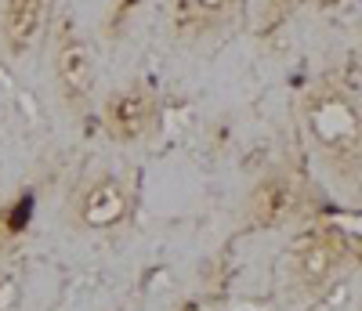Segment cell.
Returning a JSON list of instances; mask_svg holds the SVG:
<instances>
[{
	"label": "cell",
	"mask_w": 362,
	"mask_h": 311,
	"mask_svg": "<svg viewBox=\"0 0 362 311\" xmlns=\"http://www.w3.org/2000/svg\"><path fill=\"white\" fill-rule=\"evenodd\" d=\"M300 123L315 160L344 189L362 192V98L344 80L319 76L300 95Z\"/></svg>",
	"instance_id": "6da1fadb"
},
{
	"label": "cell",
	"mask_w": 362,
	"mask_h": 311,
	"mask_svg": "<svg viewBox=\"0 0 362 311\" xmlns=\"http://www.w3.org/2000/svg\"><path fill=\"white\" fill-rule=\"evenodd\" d=\"M358 257H362L358 239L351 232H344L341 225H334V221L305 225L293 235V242L286 246V257H283L286 290L297 300L322 297Z\"/></svg>",
	"instance_id": "7a4b0ae2"
},
{
	"label": "cell",
	"mask_w": 362,
	"mask_h": 311,
	"mask_svg": "<svg viewBox=\"0 0 362 311\" xmlns=\"http://www.w3.org/2000/svg\"><path fill=\"white\" fill-rule=\"evenodd\" d=\"M308 203H312L308 177L290 163H279V167H268L250 184L243 199V221L254 232H279L300 221L308 213Z\"/></svg>",
	"instance_id": "3957f363"
},
{
	"label": "cell",
	"mask_w": 362,
	"mask_h": 311,
	"mask_svg": "<svg viewBox=\"0 0 362 311\" xmlns=\"http://www.w3.org/2000/svg\"><path fill=\"white\" fill-rule=\"evenodd\" d=\"M160 119V98L145 83H124L105 95L102 102V127L116 145H134L153 134Z\"/></svg>",
	"instance_id": "277c9868"
},
{
	"label": "cell",
	"mask_w": 362,
	"mask_h": 311,
	"mask_svg": "<svg viewBox=\"0 0 362 311\" xmlns=\"http://www.w3.org/2000/svg\"><path fill=\"white\" fill-rule=\"evenodd\" d=\"M95 80L98 73H95L90 44L80 37L76 25H66L54 37V83H58V95H62L66 109L87 112L90 98H95Z\"/></svg>",
	"instance_id": "5b68a950"
},
{
	"label": "cell",
	"mask_w": 362,
	"mask_h": 311,
	"mask_svg": "<svg viewBox=\"0 0 362 311\" xmlns=\"http://www.w3.org/2000/svg\"><path fill=\"white\" fill-rule=\"evenodd\" d=\"M134 196L124 177L116 174H95L83 181V189L73 199V221L87 232H112L131 217Z\"/></svg>",
	"instance_id": "8992f818"
},
{
	"label": "cell",
	"mask_w": 362,
	"mask_h": 311,
	"mask_svg": "<svg viewBox=\"0 0 362 311\" xmlns=\"http://www.w3.org/2000/svg\"><path fill=\"white\" fill-rule=\"evenodd\" d=\"M239 0H170V18L177 37L199 40V37H214L235 18Z\"/></svg>",
	"instance_id": "52a82bcc"
},
{
	"label": "cell",
	"mask_w": 362,
	"mask_h": 311,
	"mask_svg": "<svg viewBox=\"0 0 362 311\" xmlns=\"http://www.w3.org/2000/svg\"><path fill=\"white\" fill-rule=\"evenodd\" d=\"M47 18V0H4V18H0V33L11 58H22L37 47Z\"/></svg>",
	"instance_id": "ba28073f"
},
{
	"label": "cell",
	"mask_w": 362,
	"mask_h": 311,
	"mask_svg": "<svg viewBox=\"0 0 362 311\" xmlns=\"http://www.w3.org/2000/svg\"><path fill=\"white\" fill-rule=\"evenodd\" d=\"M305 4H308V0H261V11H257L261 37L272 33V29H279V25H286Z\"/></svg>",
	"instance_id": "9c48e42d"
}]
</instances>
